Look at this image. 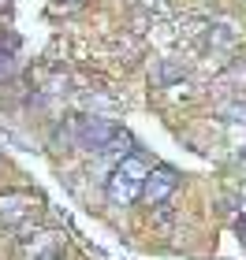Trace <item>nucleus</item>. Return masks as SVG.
<instances>
[{
	"instance_id": "2",
	"label": "nucleus",
	"mask_w": 246,
	"mask_h": 260,
	"mask_svg": "<svg viewBox=\"0 0 246 260\" xmlns=\"http://www.w3.org/2000/svg\"><path fill=\"white\" fill-rule=\"evenodd\" d=\"M116 134H120V126H116L112 119H101V115H93V119H78V123H75L78 145L90 149V152H104V149H108V141H112Z\"/></svg>"
},
{
	"instance_id": "4",
	"label": "nucleus",
	"mask_w": 246,
	"mask_h": 260,
	"mask_svg": "<svg viewBox=\"0 0 246 260\" xmlns=\"http://www.w3.org/2000/svg\"><path fill=\"white\" fill-rule=\"evenodd\" d=\"M26 201H30V197H15V193H11V197H0V219L15 223L22 212H26V208H19V205H26Z\"/></svg>"
},
{
	"instance_id": "3",
	"label": "nucleus",
	"mask_w": 246,
	"mask_h": 260,
	"mask_svg": "<svg viewBox=\"0 0 246 260\" xmlns=\"http://www.w3.org/2000/svg\"><path fill=\"white\" fill-rule=\"evenodd\" d=\"M175 186H179V175H175L172 168L149 171V179H146V186H142V197H146V201H164Z\"/></svg>"
},
{
	"instance_id": "1",
	"label": "nucleus",
	"mask_w": 246,
	"mask_h": 260,
	"mask_svg": "<svg viewBox=\"0 0 246 260\" xmlns=\"http://www.w3.org/2000/svg\"><path fill=\"white\" fill-rule=\"evenodd\" d=\"M146 179H149V171H146V164L134 156H123L120 160V168L112 171V179H108V193H112V201L116 205H131V201L142 193V186H146Z\"/></svg>"
}]
</instances>
